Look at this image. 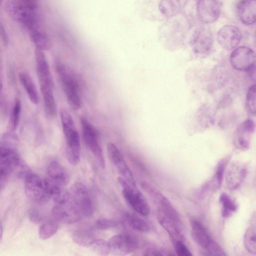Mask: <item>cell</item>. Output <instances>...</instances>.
Here are the masks:
<instances>
[{
    "instance_id": "cell-1",
    "label": "cell",
    "mask_w": 256,
    "mask_h": 256,
    "mask_svg": "<svg viewBox=\"0 0 256 256\" xmlns=\"http://www.w3.org/2000/svg\"><path fill=\"white\" fill-rule=\"evenodd\" d=\"M36 0H8L6 9L10 16L29 32L40 28Z\"/></svg>"
},
{
    "instance_id": "cell-2",
    "label": "cell",
    "mask_w": 256,
    "mask_h": 256,
    "mask_svg": "<svg viewBox=\"0 0 256 256\" xmlns=\"http://www.w3.org/2000/svg\"><path fill=\"white\" fill-rule=\"evenodd\" d=\"M63 133L66 140V156L72 166L80 162L81 154L80 140L74 122L69 112L65 109L60 111Z\"/></svg>"
},
{
    "instance_id": "cell-3",
    "label": "cell",
    "mask_w": 256,
    "mask_h": 256,
    "mask_svg": "<svg viewBox=\"0 0 256 256\" xmlns=\"http://www.w3.org/2000/svg\"><path fill=\"white\" fill-rule=\"evenodd\" d=\"M56 68L68 103L74 109H80L82 107V100L77 81L60 62H56Z\"/></svg>"
},
{
    "instance_id": "cell-4",
    "label": "cell",
    "mask_w": 256,
    "mask_h": 256,
    "mask_svg": "<svg viewBox=\"0 0 256 256\" xmlns=\"http://www.w3.org/2000/svg\"><path fill=\"white\" fill-rule=\"evenodd\" d=\"M36 72L43 99L54 98L53 81L50 66L43 50L36 48Z\"/></svg>"
},
{
    "instance_id": "cell-5",
    "label": "cell",
    "mask_w": 256,
    "mask_h": 256,
    "mask_svg": "<svg viewBox=\"0 0 256 256\" xmlns=\"http://www.w3.org/2000/svg\"><path fill=\"white\" fill-rule=\"evenodd\" d=\"M118 181L122 188V196L129 206L142 216H148L150 212V206L142 192L120 176Z\"/></svg>"
},
{
    "instance_id": "cell-6",
    "label": "cell",
    "mask_w": 256,
    "mask_h": 256,
    "mask_svg": "<svg viewBox=\"0 0 256 256\" xmlns=\"http://www.w3.org/2000/svg\"><path fill=\"white\" fill-rule=\"evenodd\" d=\"M80 124L83 141L86 146L94 154L99 165L105 168V161L102 149L98 141L97 129L86 118H81Z\"/></svg>"
},
{
    "instance_id": "cell-7",
    "label": "cell",
    "mask_w": 256,
    "mask_h": 256,
    "mask_svg": "<svg viewBox=\"0 0 256 256\" xmlns=\"http://www.w3.org/2000/svg\"><path fill=\"white\" fill-rule=\"evenodd\" d=\"M157 219L172 242L184 240L182 223L175 209L166 211L158 208Z\"/></svg>"
},
{
    "instance_id": "cell-8",
    "label": "cell",
    "mask_w": 256,
    "mask_h": 256,
    "mask_svg": "<svg viewBox=\"0 0 256 256\" xmlns=\"http://www.w3.org/2000/svg\"><path fill=\"white\" fill-rule=\"evenodd\" d=\"M190 45L198 56L203 58L208 56L213 46V36L210 30L206 26L198 28L192 36Z\"/></svg>"
},
{
    "instance_id": "cell-9",
    "label": "cell",
    "mask_w": 256,
    "mask_h": 256,
    "mask_svg": "<svg viewBox=\"0 0 256 256\" xmlns=\"http://www.w3.org/2000/svg\"><path fill=\"white\" fill-rule=\"evenodd\" d=\"M70 197L80 214L90 216L94 212V206L88 190L80 182H76L70 188Z\"/></svg>"
},
{
    "instance_id": "cell-10",
    "label": "cell",
    "mask_w": 256,
    "mask_h": 256,
    "mask_svg": "<svg viewBox=\"0 0 256 256\" xmlns=\"http://www.w3.org/2000/svg\"><path fill=\"white\" fill-rule=\"evenodd\" d=\"M110 253L116 256H126L135 251L138 247V238L128 234L114 236L108 241Z\"/></svg>"
},
{
    "instance_id": "cell-11",
    "label": "cell",
    "mask_w": 256,
    "mask_h": 256,
    "mask_svg": "<svg viewBox=\"0 0 256 256\" xmlns=\"http://www.w3.org/2000/svg\"><path fill=\"white\" fill-rule=\"evenodd\" d=\"M106 148L108 158L118 172L120 177L132 186H136V182L132 173L120 150L111 142L108 144Z\"/></svg>"
},
{
    "instance_id": "cell-12",
    "label": "cell",
    "mask_w": 256,
    "mask_h": 256,
    "mask_svg": "<svg viewBox=\"0 0 256 256\" xmlns=\"http://www.w3.org/2000/svg\"><path fill=\"white\" fill-rule=\"evenodd\" d=\"M24 191L30 200L37 202H44L48 198L46 192L44 180L38 174L30 172L24 179Z\"/></svg>"
},
{
    "instance_id": "cell-13",
    "label": "cell",
    "mask_w": 256,
    "mask_h": 256,
    "mask_svg": "<svg viewBox=\"0 0 256 256\" xmlns=\"http://www.w3.org/2000/svg\"><path fill=\"white\" fill-rule=\"evenodd\" d=\"M230 62L232 67L237 70L248 71L255 66L256 54L250 48L239 46L231 53Z\"/></svg>"
},
{
    "instance_id": "cell-14",
    "label": "cell",
    "mask_w": 256,
    "mask_h": 256,
    "mask_svg": "<svg viewBox=\"0 0 256 256\" xmlns=\"http://www.w3.org/2000/svg\"><path fill=\"white\" fill-rule=\"evenodd\" d=\"M52 214L54 219L66 224L76 223L81 218L80 212L72 202L69 201L56 204L52 208Z\"/></svg>"
},
{
    "instance_id": "cell-15",
    "label": "cell",
    "mask_w": 256,
    "mask_h": 256,
    "mask_svg": "<svg viewBox=\"0 0 256 256\" xmlns=\"http://www.w3.org/2000/svg\"><path fill=\"white\" fill-rule=\"evenodd\" d=\"M196 13L198 19L202 23H212L220 16V3L217 0H198L196 5Z\"/></svg>"
},
{
    "instance_id": "cell-16",
    "label": "cell",
    "mask_w": 256,
    "mask_h": 256,
    "mask_svg": "<svg viewBox=\"0 0 256 256\" xmlns=\"http://www.w3.org/2000/svg\"><path fill=\"white\" fill-rule=\"evenodd\" d=\"M255 128L254 120L247 119L236 128L233 138L234 146L238 150H246L250 148L251 136Z\"/></svg>"
},
{
    "instance_id": "cell-17",
    "label": "cell",
    "mask_w": 256,
    "mask_h": 256,
    "mask_svg": "<svg viewBox=\"0 0 256 256\" xmlns=\"http://www.w3.org/2000/svg\"><path fill=\"white\" fill-rule=\"evenodd\" d=\"M242 34L240 30L232 25L221 28L217 34V40L220 46L226 50L235 48L240 44Z\"/></svg>"
},
{
    "instance_id": "cell-18",
    "label": "cell",
    "mask_w": 256,
    "mask_h": 256,
    "mask_svg": "<svg viewBox=\"0 0 256 256\" xmlns=\"http://www.w3.org/2000/svg\"><path fill=\"white\" fill-rule=\"evenodd\" d=\"M46 192L48 198L56 204L67 202L70 198V194L64 188V186L47 177L44 179Z\"/></svg>"
},
{
    "instance_id": "cell-19",
    "label": "cell",
    "mask_w": 256,
    "mask_h": 256,
    "mask_svg": "<svg viewBox=\"0 0 256 256\" xmlns=\"http://www.w3.org/2000/svg\"><path fill=\"white\" fill-rule=\"evenodd\" d=\"M246 174V166L238 162L232 164L226 174V182L228 188L235 190L238 188L244 180Z\"/></svg>"
},
{
    "instance_id": "cell-20",
    "label": "cell",
    "mask_w": 256,
    "mask_h": 256,
    "mask_svg": "<svg viewBox=\"0 0 256 256\" xmlns=\"http://www.w3.org/2000/svg\"><path fill=\"white\" fill-rule=\"evenodd\" d=\"M236 10L238 16L243 24L249 26L255 23L256 0H240Z\"/></svg>"
},
{
    "instance_id": "cell-21",
    "label": "cell",
    "mask_w": 256,
    "mask_h": 256,
    "mask_svg": "<svg viewBox=\"0 0 256 256\" xmlns=\"http://www.w3.org/2000/svg\"><path fill=\"white\" fill-rule=\"evenodd\" d=\"M176 16L169 18L162 28V36L163 38H174L180 40L183 38L186 30V22L184 20L176 18Z\"/></svg>"
},
{
    "instance_id": "cell-22",
    "label": "cell",
    "mask_w": 256,
    "mask_h": 256,
    "mask_svg": "<svg viewBox=\"0 0 256 256\" xmlns=\"http://www.w3.org/2000/svg\"><path fill=\"white\" fill-rule=\"evenodd\" d=\"M0 162L8 168L17 169L24 161L14 148L8 144H1Z\"/></svg>"
},
{
    "instance_id": "cell-23",
    "label": "cell",
    "mask_w": 256,
    "mask_h": 256,
    "mask_svg": "<svg viewBox=\"0 0 256 256\" xmlns=\"http://www.w3.org/2000/svg\"><path fill=\"white\" fill-rule=\"evenodd\" d=\"M190 226L194 240L200 247L206 250L214 241L208 230L197 220H192Z\"/></svg>"
},
{
    "instance_id": "cell-24",
    "label": "cell",
    "mask_w": 256,
    "mask_h": 256,
    "mask_svg": "<svg viewBox=\"0 0 256 256\" xmlns=\"http://www.w3.org/2000/svg\"><path fill=\"white\" fill-rule=\"evenodd\" d=\"M140 186L154 202L157 205L158 208L166 209L172 206L164 194L154 186L146 182H142Z\"/></svg>"
},
{
    "instance_id": "cell-25",
    "label": "cell",
    "mask_w": 256,
    "mask_h": 256,
    "mask_svg": "<svg viewBox=\"0 0 256 256\" xmlns=\"http://www.w3.org/2000/svg\"><path fill=\"white\" fill-rule=\"evenodd\" d=\"M48 177L64 186L70 180L69 174L65 168L58 161L52 160L47 168Z\"/></svg>"
},
{
    "instance_id": "cell-26",
    "label": "cell",
    "mask_w": 256,
    "mask_h": 256,
    "mask_svg": "<svg viewBox=\"0 0 256 256\" xmlns=\"http://www.w3.org/2000/svg\"><path fill=\"white\" fill-rule=\"evenodd\" d=\"M18 78L30 102L34 104H37L39 102L38 94L30 75L27 72H21L18 75Z\"/></svg>"
},
{
    "instance_id": "cell-27",
    "label": "cell",
    "mask_w": 256,
    "mask_h": 256,
    "mask_svg": "<svg viewBox=\"0 0 256 256\" xmlns=\"http://www.w3.org/2000/svg\"><path fill=\"white\" fill-rule=\"evenodd\" d=\"M158 8L161 14L168 18L177 16L182 9L180 0H160Z\"/></svg>"
},
{
    "instance_id": "cell-28",
    "label": "cell",
    "mask_w": 256,
    "mask_h": 256,
    "mask_svg": "<svg viewBox=\"0 0 256 256\" xmlns=\"http://www.w3.org/2000/svg\"><path fill=\"white\" fill-rule=\"evenodd\" d=\"M124 216L128 224L133 230L140 232L150 231V224L142 218L131 213H126Z\"/></svg>"
},
{
    "instance_id": "cell-29",
    "label": "cell",
    "mask_w": 256,
    "mask_h": 256,
    "mask_svg": "<svg viewBox=\"0 0 256 256\" xmlns=\"http://www.w3.org/2000/svg\"><path fill=\"white\" fill-rule=\"evenodd\" d=\"M244 244L246 250L250 254L254 255L256 254L255 215L252 218L250 225L245 232Z\"/></svg>"
},
{
    "instance_id": "cell-30",
    "label": "cell",
    "mask_w": 256,
    "mask_h": 256,
    "mask_svg": "<svg viewBox=\"0 0 256 256\" xmlns=\"http://www.w3.org/2000/svg\"><path fill=\"white\" fill-rule=\"evenodd\" d=\"M220 202L222 205V216L224 218L231 216L237 210L238 205L236 202L225 192L220 196Z\"/></svg>"
},
{
    "instance_id": "cell-31",
    "label": "cell",
    "mask_w": 256,
    "mask_h": 256,
    "mask_svg": "<svg viewBox=\"0 0 256 256\" xmlns=\"http://www.w3.org/2000/svg\"><path fill=\"white\" fill-rule=\"evenodd\" d=\"M31 38L36 46L42 50H48L51 46L50 40L46 34L40 28L30 32Z\"/></svg>"
},
{
    "instance_id": "cell-32",
    "label": "cell",
    "mask_w": 256,
    "mask_h": 256,
    "mask_svg": "<svg viewBox=\"0 0 256 256\" xmlns=\"http://www.w3.org/2000/svg\"><path fill=\"white\" fill-rule=\"evenodd\" d=\"M72 239L73 242L77 244L90 248L97 238L89 232L79 230L73 232Z\"/></svg>"
},
{
    "instance_id": "cell-33",
    "label": "cell",
    "mask_w": 256,
    "mask_h": 256,
    "mask_svg": "<svg viewBox=\"0 0 256 256\" xmlns=\"http://www.w3.org/2000/svg\"><path fill=\"white\" fill-rule=\"evenodd\" d=\"M58 227L56 220H49L44 222L40 226L38 230L40 238L42 240L50 238L56 232Z\"/></svg>"
},
{
    "instance_id": "cell-34",
    "label": "cell",
    "mask_w": 256,
    "mask_h": 256,
    "mask_svg": "<svg viewBox=\"0 0 256 256\" xmlns=\"http://www.w3.org/2000/svg\"><path fill=\"white\" fill-rule=\"evenodd\" d=\"M226 164L227 159L224 158L220 161L216 166L212 183L214 189H218L220 187Z\"/></svg>"
},
{
    "instance_id": "cell-35",
    "label": "cell",
    "mask_w": 256,
    "mask_h": 256,
    "mask_svg": "<svg viewBox=\"0 0 256 256\" xmlns=\"http://www.w3.org/2000/svg\"><path fill=\"white\" fill-rule=\"evenodd\" d=\"M246 106L248 114L254 116L256 112V86L254 84L248 90Z\"/></svg>"
},
{
    "instance_id": "cell-36",
    "label": "cell",
    "mask_w": 256,
    "mask_h": 256,
    "mask_svg": "<svg viewBox=\"0 0 256 256\" xmlns=\"http://www.w3.org/2000/svg\"><path fill=\"white\" fill-rule=\"evenodd\" d=\"M90 248L100 256H108L110 253L108 242L102 239L97 238Z\"/></svg>"
},
{
    "instance_id": "cell-37",
    "label": "cell",
    "mask_w": 256,
    "mask_h": 256,
    "mask_svg": "<svg viewBox=\"0 0 256 256\" xmlns=\"http://www.w3.org/2000/svg\"><path fill=\"white\" fill-rule=\"evenodd\" d=\"M21 110L20 101L16 100L14 104L10 116V124L14 129L16 128L19 124Z\"/></svg>"
},
{
    "instance_id": "cell-38",
    "label": "cell",
    "mask_w": 256,
    "mask_h": 256,
    "mask_svg": "<svg viewBox=\"0 0 256 256\" xmlns=\"http://www.w3.org/2000/svg\"><path fill=\"white\" fill-rule=\"evenodd\" d=\"M116 221L104 218L98 220L96 222V228L100 230H106L116 226Z\"/></svg>"
},
{
    "instance_id": "cell-39",
    "label": "cell",
    "mask_w": 256,
    "mask_h": 256,
    "mask_svg": "<svg viewBox=\"0 0 256 256\" xmlns=\"http://www.w3.org/2000/svg\"><path fill=\"white\" fill-rule=\"evenodd\" d=\"M176 252L180 256H191L192 254L188 248L184 243L183 240L173 242Z\"/></svg>"
},
{
    "instance_id": "cell-40",
    "label": "cell",
    "mask_w": 256,
    "mask_h": 256,
    "mask_svg": "<svg viewBox=\"0 0 256 256\" xmlns=\"http://www.w3.org/2000/svg\"><path fill=\"white\" fill-rule=\"evenodd\" d=\"M205 254L204 255L209 256H225L226 255L224 251L220 246L214 241L204 250Z\"/></svg>"
},
{
    "instance_id": "cell-41",
    "label": "cell",
    "mask_w": 256,
    "mask_h": 256,
    "mask_svg": "<svg viewBox=\"0 0 256 256\" xmlns=\"http://www.w3.org/2000/svg\"><path fill=\"white\" fill-rule=\"evenodd\" d=\"M28 218L34 224L40 223L42 220V216L40 212L36 208L30 210L28 212Z\"/></svg>"
},
{
    "instance_id": "cell-42",
    "label": "cell",
    "mask_w": 256,
    "mask_h": 256,
    "mask_svg": "<svg viewBox=\"0 0 256 256\" xmlns=\"http://www.w3.org/2000/svg\"><path fill=\"white\" fill-rule=\"evenodd\" d=\"M164 250H158L154 248H150L146 249L144 255L145 256H164L168 255Z\"/></svg>"
},
{
    "instance_id": "cell-43",
    "label": "cell",
    "mask_w": 256,
    "mask_h": 256,
    "mask_svg": "<svg viewBox=\"0 0 256 256\" xmlns=\"http://www.w3.org/2000/svg\"><path fill=\"white\" fill-rule=\"evenodd\" d=\"M0 40L6 46L8 42V36L4 28V27L2 23L0 22Z\"/></svg>"
},
{
    "instance_id": "cell-44",
    "label": "cell",
    "mask_w": 256,
    "mask_h": 256,
    "mask_svg": "<svg viewBox=\"0 0 256 256\" xmlns=\"http://www.w3.org/2000/svg\"><path fill=\"white\" fill-rule=\"evenodd\" d=\"M8 174V168L4 166H0V184L6 180Z\"/></svg>"
},
{
    "instance_id": "cell-45",
    "label": "cell",
    "mask_w": 256,
    "mask_h": 256,
    "mask_svg": "<svg viewBox=\"0 0 256 256\" xmlns=\"http://www.w3.org/2000/svg\"><path fill=\"white\" fill-rule=\"evenodd\" d=\"M2 234H3V226H2V222L0 218V241L2 238Z\"/></svg>"
},
{
    "instance_id": "cell-46",
    "label": "cell",
    "mask_w": 256,
    "mask_h": 256,
    "mask_svg": "<svg viewBox=\"0 0 256 256\" xmlns=\"http://www.w3.org/2000/svg\"><path fill=\"white\" fill-rule=\"evenodd\" d=\"M2 80L0 74V91L2 90Z\"/></svg>"
},
{
    "instance_id": "cell-47",
    "label": "cell",
    "mask_w": 256,
    "mask_h": 256,
    "mask_svg": "<svg viewBox=\"0 0 256 256\" xmlns=\"http://www.w3.org/2000/svg\"><path fill=\"white\" fill-rule=\"evenodd\" d=\"M3 0H0V4L2 2Z\"/></svg>"
},
{
    "instance_id": "cell-48",
    "label": "cell",
    "mask_w": 256,
    "mask_h": 256,
    "mask_svg": "<svg viewBox=\"0 0 256 256\" xmlns=\"http://www.w3.org/2000/svg\"></svg>"
}]
</instances>
